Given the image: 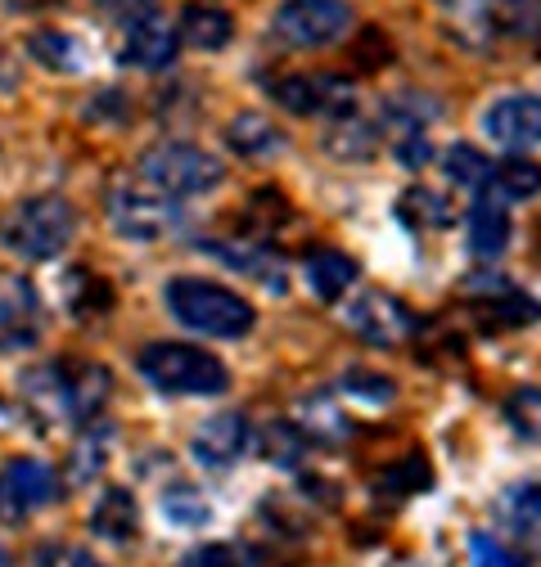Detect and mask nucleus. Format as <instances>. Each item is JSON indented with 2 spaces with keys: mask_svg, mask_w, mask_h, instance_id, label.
<instances>
[{
  "mask_svg": "<svg viewBox=\"0 0 541 567\" xmlns=\"http://www.w3.org/2000/svg\"><path fill=\"white\" fill-rule=\"evenodd\" d=\"M141 374L167 396H222L231 388L226 365L190 342H150L141 351Z\"/></svg>",
  "mask_w": 541,
  "mask_h": 567,
  "instance_id": "20e7f679",
  "label": "nucleus"
},
{
  "mask_svg": "<svg viewBox=\"0 0 541 567\" xmlns=\"http://www.w3.org/2000/svg\"><path fill=\"white\" fill-rule=\"evenodd\" d=\"M0 567H14V554H10L6 545H0Z\"/></svg>",
  "mask_w": 541,
  "mask_h": 567,
  "instance_id": "de8ad7c7",
  "label": "nucleus"
},
{
  "mask_svg": "<svg viewBox=\"0 0 541 567\" xmlns=\"http://www.w3.org/2000/svg\"><path fill=\"white\" fill-rule=\"evenodd\" d=\"M19 396L23 405L41 419H73V396H68V365H32L19 374Z\"/></svg>",
  "mask_w": 541,
  "mask_h": 567,
  "instance_id": "2eb2a0df",
  "label": "nucleus"
},
{
  "mask_svg": "<svg viewBox=\"0 0 541 567\" xmlns=\"http://www.w3.org/2000/svg\"><path fill=\"white\" fill-rule=\"evenodd\" d=\"M104 212H109V226L131 244H159V239H167V235H176L185 226V207L172 194H163L150 181H141V176L135 181L118 176L109 185Z\"/></svg>",
  "mask_w": 541,
  "mask_h": 567,
  "instance_id": "7ed1b4c3",
  "label": "nucleus"
},
{
  "mask_svg": "<svg viewBox=\"0 0 541 567\" xmlns=\"http://www.w3.org/2000/svg\"><path fill=\"white\" fill-rule=\"evenodd\" d=\"M492 194H501L506 203H523V198H537L541 194V167L523 154H510L506 163L492 167Z\"/></svg>",
  "mask_w": 541,
  "mask_h": 567,
  "instance_id": "c85d7f7f",
  "label": "nucleus"
},
{
  "mask_svg": "<svg viewBox=\"0 0 541 567\" xmlns=\"http://www.w3.org/2000/svg\"><path fill=\"white\" fill-rule=\"evenodd\" d=\"M303 451H307V433L298 429V423L276 419V423H266V429H262V455H266L270 464L294 468V464L303 460Z\"/></svg>",
  "mask_w": 541,
  "mask_h": 567,
  "instance_id": "473e14b6",
  "label": "nucleus"
},
{
  "mask_svg": "<svg viewBox=\"0 0 541 567\" xmlns=\"http://www.w3.org/2000/svg\"><path fill=\"white\" fill-rule=\"evenodd\" d=\"M68 396H73V419L100 423L104 405L113 401V374L104 365H68Z\"/></svg>",
  "mask_w": 541,
  "mask_h": 567,
  "instance_id": "412c9836",
  "label": "nucleus"
},
{
  "mask_svg": "<svg viewBox=\"0 0 541 567\" xmlns=\"http://www.w3.org/2000/svg\"><path fill=\"white\" fill-rule=\"evenodd\" d=\"M270 100L280 109L298 113V117H353V104H357V91L353 82L344 78H325V73H294V78H280L270 82Z\"/></svg>",
  "mask_w": 541,
  "mask_h": 567,
  "instance_id": "6e6552de",
  "label": "nucleus"
},
{
  "mask_svg": "<svg viewBox=\"0 0 541 567\" xmlns=\"http://www.w3.org/2000/svg\"><path fill=\"white\" fill-rule=\"evenodd\" d=\"M226 145H231L239 158L262 163V158L285 154V131L270 122V117H262V113H239V117L226 122Z\"/></svg>",
  "mask_w": 541,
  "mask_h": 567,
  "instance_id": "a211bd4d",
  "label": "nucleus"
},
{
  "mask_svg": "<svg viewBox=\"0 0 541 567\" xmlns=\"http://www.w3.org/2000/svg\"><path fill=\"white\" fill-rule=\"evenodd\" d=\"M447 19V32L460 41V45H473L483 50L497 41V28H492V0H433Z\"/></svg>",
  "mask_w": 541,
  "mask_h": 567,
  "instance_id": "aec40b11",
  "label": "nucleus"
},
{
  "mask_svg": "<svg viewBox=\"0 0 541 567\" xmlns=\"http://www.w3.org/2000/svg\"><path fill=\"white\" fill-rule=\"evenodd\" d=\"M492 316L506 324V329H519V324H532L537 316H541V302H532V298H523V293H501L497 298V307H492Z\"/></svg>",
  "mask_w": 541,
  "mask_h": 567,
  "instance_id": "ea45409f",
  "label": "nucleus"
},
{
  "mask_svg": "<svg viewBox=\"0 0 541 567\" xmlns=\"http://www.w3.org/2000/svg\"><path fill=\"white\" fill-rule=\"evenodd\" d=\"M514 239V221H510V207L501 194H479V203L469 207V252L483 257V261H497Z\"/></svg>",
  "mask_w": 541,
  "mask_h": 567,
  "instance_id": "4468645a",
  "label": "nucleus"
},
{
  "mask_svg": "<svg viewBox=\"0 0 541 567\" xmlns=\"http://www.w3.org/2000/svg\"><path fill=\"white\" fill-rule=\"evenodd\" d=\"M176 50H181V28H172L159 10L122 28V63L141 68V73L172 68L176 63Z\"/></svg>",
  "mask_w": 541,
  "mask_h": 567,
  "instance_id": "9b49d317",
  "label": "nucleus"
},
{
  "mask_svg": "<svg viewBox=\"0 0 541 567\" xmlns=\"http://www.w3.org/2000/svg\"><path fill=\"white\" fill-rule=\"evenodd\" d=\"M401 217L416 221L420 230H447V226H451V203H447L442 194L416 185V189L401 194Z\"/></svg>",
  "mask_w": 541,
  "mask_h": 567,
  "instance_id": "72a5a7b5",
  "label": "nucleus"
},
{
  "mask_svg": "<svg viewBox=\"0 0 541 567\" xmlns=\"http://www.w3.org/2000/svg\"><path fill=\"white\" fill-rule=\"evenodd\" d=\"M141 181H150L154 189L172 194V198H194V194H213L226 181V167L217 154L185 145V140H167V145H150L135 163Z\"/></svg>",
  "mask_w": 541,
  "mask_h": 567,
  "instance_id": "39448f33",
  "label": "nucleus"
},
{
  "mask_svg": "<svg viewBox=\"0 0 541 567\" xmlns=\"http://www.w3.org/2000/svg\"><path fill=\"white\" fill-rule=\"evenodd\" d=\"M433 486V468H429V460L416 451V455H401V460H392L379 477H375V491H384V495H392V501H406V495H416V491H429Z\"/></svg>",
  "mask_w": 541,
  "mask_h": 567,
  "instance_id": "cd10ccee",
  "label": "nucleus"
},
{
  "mask_svg": "<svg viewBox=\"0 0 541 567\" xmlns=\"http://www.w3.org/2000/svg\"><path fill=\"white\" fill-rule=\"evenodd\" d=\"M63 298H68V311L73 316H100V311H109L113 307V289L100 279V275H91V270H68V279H63Z\"/></svg>",
  "mask_w": 541,
  "mask_h": 567,
  "instance_id": "7c9ffc66",
  "label": "nucleus"
},
{
  "mask_svg": "<svg viewBox=\"0 0 541 567\" xmlns=\"http://www.w3.org/2000/svg\"><path fill=\"white\" fill-rule=\"evenodd\" d=\"M91 532L109 545H131L141 532V509H135V495L126 486H109L95 509H91Z\"/></svg>",
  "mask_w": 541,
  "mask_h": 567,
  "instance_id": "f3484780",
  "label": "nucleus"
},
{
  "mask_svg": "<svg viewBox=\"0 0 541 567\" xmlns=\"http://www.w3.org/2000/svg\"><path fill=\"white\" fill-rule=\"evenodd\" d=\"M109 429L104 423H86V433L82 442L73 446V455H68V486H91V477L104 473L109 464Z\"/></svg>",
  "mask_w": 541,
  "mask_h": 567,
  "instance_id": "bb28decb",
  "label": "nucleus"
},
{
  "mask_svg": "<svg viewBox=\"0 0 541 567\" xmlns=\"http://www.w3.org/2000/svg\"><path fill=\"white\" fill-rule=\"evenodd\" d=\"M325 150L344 163H357V158H370L379 150V122H361V117H338L329 131H325Z\"/></svg>",
  "mask_w": 541,
  "mask_h": 567,
  "instance_id": "a878e982",
  "label": "nucleus"
},
{
  "mask_svg": "<svg viewBox=\"0 0 541 567\" xmlns=\"http://www.w3.org/2000/svg\"><path fill=\"white\" fill-rule=\"evenodd\" d=\"M185 567H244V558L231 545H198L194 554H185Z\"/></svg>",
  "mask_w": 541,
  "mask_h": 567,
  "instance_id": "79ce46f5",
  "label": "nucleus"
},
{
  "mask_svg": "<svg viewBox=\"0 0 541 567\" xmlns=\"http://www.w3.org/2000/svg\"><path fill=\"white\" fill-rule=\"evenodd\" d=\"M442 167H447V181L460 185V189H483V185H492V163H488L479 150H473V145H451L447 158H442Z\"/></svg>",
  "mask_w": 541,
  "mask_h": 567,
  "instance_id": "f704fd0d",
  "label": "nucleus"
},
{
  "mask_svg": "<svg viewBox=\"0 0 541 567\" xmlns=\"http://www.w3.org/2000/svg\"><path fill=\"white\" fill-rule=\"evenodd\" d=\"M303 279H307V289L320 298V302H338L353 284H357V261L344 257V252H334V248H316L307 261H303Z\"/></svg>",
  "mask_w": 541,
  "mask_h": 567,
  "instance_id": "6ab92c4d",
  "label": "nucleus"
},
{
  "mask_svg": "<svg viewBox=\"0 0 541 567\" xmlns=\"http://www.w3.org/2000/svg\"><path fill=\"white\" fill-rule=\"evenodd\" d=\"M469 558H473V567H523L519 563V554H510L497 536H488V532H473L469 536Z\"/></svg>",
  "mask_w": 541,
  "mask_h": 567,
  "instance_id": "58836bf2",
  "label": "nucleus"
},
{
  "mask_svg": "<svg viewBox=\"0 0 541 567\" xmlns=\"http://www.w3.org/2000/svg\"><path fill=\"white\" fill-rule=\"evenodd\" d=\"M28 518V509L14 501V495L6 491V486H0V523H6V527H14V523H23Z\"/></svg>",
  "mask_w": 541,
  "mask_h": 567,
  "instance_id": "a18cd8bd",
  "label": "nucleus"
},
{
  "mask_svg": "<svg viewBox=\"0 0 541 567\" xmlns=\"http://www.w3.org/2000/svg\"><path fill=\"white\" fill-rule=\"evenodd\" d=\"M253 433H248V419L244 414H213L203 419L194 437H190V451L203 468H231L244 451H248Z\"/></svg>",
  "mask_w": 541,
  "mask_h": 567,
  "instance_id": "f8f14e48",
  "label": "nucleus"
},
{
  "mask_svg": "<svg viewBox=\"0 0 541 567\" xmlns=\"http://www.w3.org/2000/svg\"><path fill=\"white\" fill-rule=\"evenodd\" d=\"M338 392L344 396H357L366 405H388L397 396V383L388 374H375V370H348L344 379H338Z\"/></svg>",
  "mask_w": 541,
  "mask_h": 567,
  "instance_id": "4c0bfd02",
  "label": "nucleus"
},
{
  "mask_svg": "<svg viewBox=\"0 0 541 567\" xmlns=\"http://www.w3.org/2000/svg\"><path fill=\"white\" fill-rule=\"evenodd\" d=\"M298 429L307 433V437H316V442H325V446H338V442H348L357 429H353V419L348 414H338L325 396H316V401H303V423Z\"/></svg>",
  "mask_w": 541,
  "mask_h": 567,
  "instance_id": "2f4dec72",
  "label": "nucleus"
},
{
  "mask_svg": "<svg viewBox=\"0 0 541 567\" xmlns=\"http://www.w3.org/2000/svg\"><path fill=\"white\" fill-rule=\"evenodd\" d=\"M501 518L519 540L541 549V482H514L501 495Z\"/></svg>",
  "mask_w": 541,
  "mask_h": 567,
  "instance_id": "5701e85b",
  "label": "nucleus"
},
{
  "mask_svg": "<svg viewBox=\"0 0 541 567\" xmlns=\"http://www.w3.org/2000/svg\"><path fill=\"white\" fill-rule=\"evenodd\" d=\"M78 235V212L59 194H32L19 198L0 217V248L23 261H54Z\"/></svg>",
  "mask_w": 541,
  "mask_h": 567,
  "instance_id": "f03ea898",
  "label": "nucleus"
},
{
  "mask_svg": "<svg viewBox=\"0 0 541 567\" xmlns=\"http://www.w3.org/2000/svg\"><path fill=\"white\" fill-rule=\"evenodd\" d=\"M501 414L523 442H541V388H514Z\"/></svg>",
  "mask_w": 541,
  "mask_h": 567,
  "instance_id": "c9c22d12",
  "label": "nucleus"
},
{
  "mask_svg": "<svg viewBox=\"0 0 541 567\" xmlns=\"http://www.w3.org/2000/svg\"><path fill=\"white\" fill-rule=\"evenodd\" d=\"M32 567H100V563L78 545H41L32 554Z\"/></svg>",
  "mask_w": 541,
  "mask_h": 567,
  "instance_id": "a19ab883",
  "label": "nucleus"
},
{
  "mask_svg": "<svg viewBox=\"0 0 541 567\" xmlns=\"http://www.w3.org/2000/svg\"><path fill=\"white\" fill-rule=\"evenodd\" d=\"M222 266L239 270V275H253L257 284H266V289H285V266L276 257V248L262 244V239H208L203 244Z\"/></svg>",
  "mask_w": 541,
  "mask_h": 567,
  "instance_id": "ddd939ff",
  "label": "nucleus"
},
{
  "mask_svg": "<svg viewBox=\"0 0 541 567\" xmlns=\"http://www.w3.org/2000/svg\"><path fill=\"white\" fill-rule=\"evenodd\" d=\"M344 324L370 347H401V342H411L416 329H420L411 307H406L401 298H392V293H379V289H366L361 298H353L344 307Z\"/></svg>",
  "mask_w": 541,
  "mask_h": 567,
  "instance_id": "0eeeda50",
  "label": "nucleus"
},
{
  "mask_svg": "<svg viewBox=\"0 0 541 567\" xmlns=\"http://www.w3.org/2000/svg\"><path fill=\"white\" fill-rule=\"evenodd\" d=\"M28 54H32V59L45 68V73H63V78L82 73V68L91 63L86 45H82L73 32H59V28L32 32V37H28Z\"/></svg>",
  "mask_w": 541,
  "mask_h": 567,
  "instance_id": "4be33fe9",
  "label": "nucleus"
},
{
  "mask_svg": "<svg viewBox=\"0 0 541 567\" xmlns=\"http://www.w3.org/2000/svg\"><path fill=\"white\" fill-rule=\"evenodd\" d=\"M0 486H6L28 514L54 505V501H59V491H63V482L54 477V468L41 464V460H28V455L6 460V468H0Z\"/></svg>",
  "mask_w": 541,
  "mask_h": 567,
  "instance_id": "dca6fc26",
  "label": "nucleus"
},
{
  "mask_svg": "<svg viewBox=\"0 0 541 567\" xmlns=\"http://www.w3.org/2000/svg\"><path fill=\"white\" fill-rule=\"evenodd\" d=\"M492 28L497 37L541 41V0H492Z\"/></svg>",
  "mask_w": 541,
  "mask_h": 567,
  "instance_id": "c756f323",
  "label": "nucleus"
},
{
  "mask_svg": "<svg viewBox=\"0 0 541 567\" xmlns=\"http://www.w3.org/2000/svg\"><path fill=\"white\" fill-rule=\"evenodd\" d=\"M438 117V100L433 95H392V100H384V109H379V126H388V131H397V140L401 135H425V126Z\"/></svg>",
  "mask_w": 541,
  "mask_h": 567,
  "instance_id": "393cba45",
  "label": "nucleus"
},
{
  "mask_svg": "<svg viewBox=\"0 0 541 567\" xmlns=\"http://www.w3.org/2000/svg\"><path fill=\"white\" fill-rule=\"evenodd\" d=\"M270 32L294 50H325L353 32V6L348 0H285L270 19Z\"/></svg>",
  "mask_w": 541,
  "mask_h": 567,
  "instance_id": "423d86ee",
  "label": "nucleus"
},
{
  "mask_svg": "<svg viewBox=\"0 0 541 567\" xmlns=\"http://www.w3.org/2000/svg\"><path fill=\"white\" fill-rule=\"evenodd\" d=\"M159 509H163V518L167 523H176V527H203L208 523V501H203V491H194V486H172V491H163L159 495Z\"/></svg>",
  "mask_w": 541,
  "mask_h": 567,
  "instance_id": "e433bc0d",
  "label": "nucleus"
},
{
  "mask_svg": "<svg viewBox=\"0 0 541 567\" xmlns=\"http://www.w3.org/2000/svg\"><path fill=\"white\" fill-rule=\"evenodd\" d=\"M95 6H100L109 19H118L122 28L135 23V19H145V14H154V0H95Z\"/></svg>",
  "mask_w": 541,
  "mask_h": 567,
  "instance_id": "37998d69",
  "label": "nucleus"
},
{
  "mask_svg": "<svg viewBox=\"0 0 541 567\" xmlns=\"http://www.w3.org/2000/svg\"><path fill=\"white\" fill-rule=\"evenodd\" d=\"M429 135H401L397 140V158H401V167H425L429 163Z\"/></svg>",
  "mask_w": 541,
  "mask_h": 567,
  "instance_id": "c03bdc74",
  "label": "nucleus"
},
{
  "mask_svg": "<svg viewBox=\"0 0 541 567\" xmlns=\"http://www.w3.org/2000/svg\"><path fill=\"white\" fill-rule=\"evenodd\" d=\"M14 10H41V6H50V0H10Z\"/></svg>",
  "mask_w": 541,
  "mask_h": 567,
  "instance_id": "49530a36",
  "label": "nucleus"
},
{
  "mask_svg": "<svg viewBox=\"0 0 541 567\" xmlns=\"http://www.w3.org/2000/svg\"><path fill=\"white\" fill-rule=\"evenodd\" d=\"M41 324L45 311L32 284L23 275H0V357L32 347L41 338Z\"/></svg>",
  "mask_w": 541,
  "mask_h": 567,
  "instance_id": "1a4fd4ad",
  "label": "nucleus"
},
{
  "mask_svg": "<svg viewBox=\"0 0 541 567\" xmlns=\"http://www.w3.org/2000/svg\"><path fill=\"white\" fill-rule=\"evenodd\" d=\"M483 135L492 145L523 154L541 145V95L519 91V95H501L488 113H483Z\"/></svg>",
  "mask_w": 541,
  "mask_h": 567,
  "instance_id": "9d476101",
  "label": "nucleus"
},
{
  "mask_svg": "<svg viewBox=\"0 0 541 567\" xmlns=\"http://www.w3.org/2000/svg\"><path fill=\"white\" fill-rule=\"evenodd\" d=\"M163 302L185 329H194L203 338H244L257 324L253 302L239 298L235 289H226V284H213V279L176 275L163 289Z\"/></svg>",
  "mask_w": 541,
  "mask_h": 567,
  "instance_id": "f257e3e1",
  "label": "nucleus"
},
{
  "mask_svg": "<svg viewBox=\"0 0 541 567\" xmlns=\"http://www.w3.org/2000/svg\"><path fill=\"white\" fill-rule=\"evenodd\" d=\"M231 37H235V19L226 10H217V6H185V14H181V41L185 45L208 54V50H226Z\"/></svg>",
  "mask_w": 541,
  "mask_h": 567,
  "instance_id": "b1692460",
  "label": "nucleus"
}]
</instances>
